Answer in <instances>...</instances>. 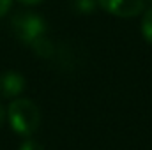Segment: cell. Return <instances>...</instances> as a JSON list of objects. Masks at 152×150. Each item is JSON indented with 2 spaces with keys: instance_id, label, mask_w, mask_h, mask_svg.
Returning <instances> with one entry per match:
<instances>
[{
  "instance_id": "1",
  "label": "cell",
  "mask_w": 152,
  "mask_h": 150,
  "mask_svg": "<svg viewBox=\"0 0 152 150\" xmlns=\"http://www.w3.org/2000/svg\"><path fill=\"white\" fill-rule=\"evenodd\" d=\"M5 117L9 118L12 131L20 136H32L41 124V111L30 99H14Z\"/></svg>"
},
{
  "instance_id": "2",
  "label": "cell",
  "mask_w": 152,
  "mask_h": 150,
  "mask_svg": "<svg viewBox=\"0 0 152 150\" xmlns=\"http://www.w3.org/2000/svg\"><path fill=\"white\" fill-rule=\"evenodd\" d=\"M11 27H12L14 36L25 44H30L32 41L46 34V21L37 12H30V11L14 14Z\"/></svg>"
},
{
  "instance_id": "3",
  "label": "cell",
  "mask_w": 152,
  "mask_h": 150,
  "mask_svg": "<svg viewBox=\"0 0 152 150\" xmlns=\"http://www.w3.org/2000/svg\"><path fill=\"white\" fill-rule=\"evenodd\" d=\"M97 4L106 12L118 18H134L145 11L143 0H97Z\"/></svg>"
},
{
  "instance_id": "4",
  "label": "cell",
  "mask_w": 152,
  "mask_h": 150,
  "mask_svg": "<svg viewBox=\"0 0 152 150\" xmlns=\"http://www.w3.org/2000/svg\"><path fill=\"white\" fill-rule=\"evenodd\" d=\"M25 90V78L16 71H5L0 74V97H18Z\"/></svg>"
},
{
  "instance_id": "5",
  "label": "cell",
  "mask_w": 152,
  "mask_h": 150,
  "mask_svg": "<svg viewBox=\"0 0 152 150\" xmlns=\"http://www.w3.org/2000/svg\"><path fill=\"white\" fill-rule=\"evenodd\" d=\"M28 46L36 51V55L41 57V58H53V55H55V44L46 37V34L37 37L36 41H32Z\"/></svg>"
},
{
  "instance_id": "6",
  "label": "cell",
  "mask_w": 152,
  "mask_h": 150,
  "mask_svg": "<svg viewBox=\"0 0 152 150\" xmlns=\"http://www.w3.org/2000/svg\"><path fill=\"white\" fill-rule=\"evenodd\" d=\"M142 34H143L145 41L152 44V7L145 11V14L142 18Z\"/></svg>"
},
{
  "instance_id": "7",
  "label": "cell",
  "mask_w": 152,
  "mask_h": 150,
  "mask_svg": "<svg viewBox=\"0 0 152 150\" xmlns=\"http://www.w3.org/2000/svg\"><path fill=\"white\" fill-rule=\"evenodd\" d=\"M97 5V0H73V9L78 14H90Z\"/></svg>"
},
{
  "instance_id": "8",
  "label": "cell",
  "mask_w": 152,
  "mask_h": 150,
  "mask_svg": "<svg viewBox=\"0 0 152 150\" xmlns=\"http://www.w3.org/2000/svg\"><path fill=\"white\" fill-rule=\"evenodd\" d=\"M20 150H44V149H42V145L37 143L36 140H25L20 145Z\"/></svg>"
},
{
  "instance_id": "9",
  "label": "cell",
  "mask_w": 152,
  "mask_h": 150,
  "mask_svg": "<svg viewBox=\"0 0 152 150\" xmlns=\"http://www.w3.org/2000/svg\"><path fill=\"white\" fill-rule=\"evenodd\" d=\"M11 5H12V0H0V18L9 12Z\"/></svg>"
},
{
  "instance_id": "10",
  "label": "cell",
  "mask_w": 152,
  "mask_h": 150,
  "mask_svg": "<svg viewBox=\"0 0 152 150\" xmlns=\"http://www.w3.org/2000/svg\"><path fill=\"white\" fill-rule=\"evenodd\" d=\"M21 4H25V5H37V4H41L42 0H20Z\"/></svg>"
},
{
  "instance_id": "11",
  "label": "cell",
  "mask_w": 152,
  "mask_h": 150,
  "mask_svg": "<svg viewBox=\"0 0 152 150\" xmlns=\"http://www.w3.org/2000/svg\"><path fill=\"white\" fill-rule=\"evenodd\" d=\"M4 120H5V110H4V106L0 104V127L4 125Z\"/></svg>"
},
{
  "instance_id": "12",
  "label": "cell",
  "mask_w": 152,
  "mask_h": 150,
  "mask_svg": "<svg viewBox=\"0 0 152 150\" xmlns=\"http://www.w3.org/2000/svg\"><path fill=\"white\" fill-rule=\"evenodd\" d=\"M151 2H152V0H151Z\"/></svg>"
}]
</instances>
